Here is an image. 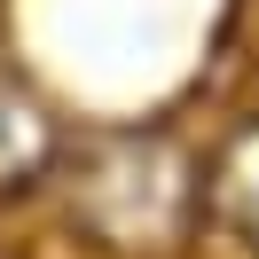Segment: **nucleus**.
Masks as SVG:
<instances>
[{"label":"nucleus","instance_id":"obj_2","mask_svg":"<svg viewBox=\"0 0 259 259\" xmlns=\"http://www.w3.org/2000/svg\"><path fill=\"white\" fill-rule=\"evenodd\" d=\"M55 157V126L48 110L32 102V87L0 71V189H24L32 173H48Z\"/></svg>","mask_w":259,"mask_h":259},{"label":"nucleus","instance_id":"obj_3","mask_svg":"<svg viewBox=\"0 0 259 259\" xmlns=\"http://www.w3.org/2000/svg\"><path fill=\"white\" fill-rule=\"evenodd\" d=\"M204 204L220 212L236 236L259 243V118H251V126H236V134H228V149L212 157V173H204Z\"/></svg>","mask_w":259,"mask_h":259},{"label":"nucleus","instance_id":"obj_1","mask_svg":"<svg viewBox=\"0 0 259 259\" xmlns=\"http://www.w3.org/2000/svg\"><path fill=\"white\" fill-rule=\"evenodd\" d=\"M204 181L181 165V149L126 134V142H95L87 157H71L63 204L79 220V236H95L118 259H157L189 236V212Z\"/></svg>","mask_w":259,"mask_h":259}]
</instances>
